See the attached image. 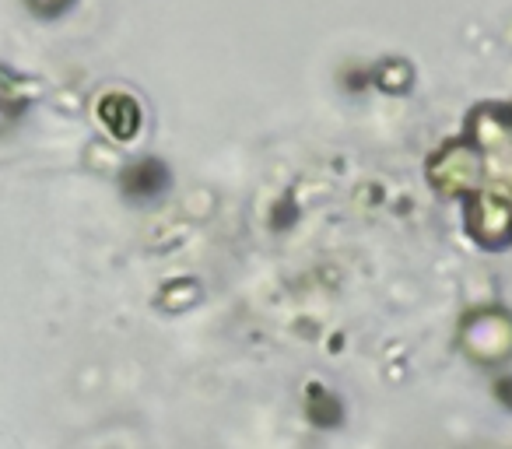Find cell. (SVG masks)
<instances>
[{"mask_svg":"<svg viewBox=\"0 0 512 449\" xmlns=\"http://www.w3.org/2000/svg\"><path fill=\"white\" fill-rule=\"evenodd\" d=\"M460 341L477 362H502L512 351V323L502 313H474L463 320Z\"/></svg>","mask_w":512,"mask_h":449,"instance_id":"6da1fadb","label":"cell"},{"mask_svg":"<svg viewBox=\"0 0 512 449\" xmlns=\"http://www.w3.org/2000/svg\"><path fill=\"white\" fill-rule=\"evenodd\" d=\"M495 393H498V400H502V404H509V407H512V376H509V379H502V383L495 386Z\"/></svg>","mask_w":512,"mask_h":449,"instance_id":"7a4b0ae2","label":"cell"}]
</instances>
